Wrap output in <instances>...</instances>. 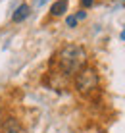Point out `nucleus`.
<instances>
[{
	"mask_svg": "<svg viewBox=\"0 0 125 133\" xmlns=\"http://www.w3.org/2000/svg\"><path fill=\"white\" fill-rule=\"evenodd\" d=\"M58 62L66 75H71V73L77 75L87 62V50L81 44H66L58 54Z\"/></svg>",
	"mask_w": 125,
	"mask_h": 133,
	"instance_id": "nucleus-1",
	"label": "nucleus"
},
{
	"mask_svg": "<svg viewBox=\"0 0 125 133\" xmlns=\"http://www.w3.org/2000/svg\"><path fill=\"white\" fill-rule=\"evenodd\" d=\"M98 85V73L92 68H83V70L75 75V89L79 93H91Z\"/></svg>",
	"mask_w": 125,
	"mask_h": 133,
	"instance_id": "nucleus-2",
	"label": "nucleus"
},
{
	"mask_svg": "<svg viewBox=\"0 0 125 133\" xmlns=\"http://www.w3.org/2000/svg\"><path fill=\"white\" fill-rule=\"evenodd\" d=\"M29 14H31V8L27 6V4H21V6L16 8V12H13V16H12V21L19 23V21H23L27 16H29Z\"/></svg>",
	"mask_w": 125,
	"mask_h": 133,
	"instance_id": "nucleus-3",
	"label": "nucleus"
},
{
	"mask_svg": "<svg viewBox=\"0 0 125 133\" xmlns=\"http://www.w3.org/2000/svg\"><path fill=\"white\" fill-rule=\"evenodd\" d=\"M66 12H67V0H58V2H54L52 8H50V14H52L54 17L64 16Z\"/></svg>",
	"mask_w": 125,
	"mask_h": 133,
	"instance_id": "nucleus-4",
	"label": "nucleus"
},
{
	"mask_svg": "<svg viewBox=\"0 0 125 133\" xmlns=\"http://www.w3.org/2000/svg\"><path fill=\"white\" fill-rule=\"evenodd\" d=\"M19 129H21L19 123H17V120H13V118H8V120L4 122V125H2L4 133H17Z\"/></svg>",
	"mask_w": 125,
	"mask_h": 133,
	"instance_id": "nucleus-5",
	"label": "nucleus"
},
{
	"mask_svg": "<svg viewBox=\"0 0 125 133\" xmlns=\"http://www.w3.org/2000/svg\"><path fill=\"white\" fill-rule=\"evenodd\" d=\"M66 23H67V27H75L77 25V17L75 16H67L66 17Z\"/></svg>",
	"mask_w": 125,
	"mask_h": 133,
	"instance_id": "nucleus-6",
	"label": "nucleus"
},
{
	"mask_svg": "<svg viewBox=\"0 0 125 133\" xmlns=\"http://www.w3.org/2000/svg\"><path fill=\"white\" fill-rule=\"evenodd\" d=\"M92 2H94V0H81V6H83V8H91Z\"/></svg>",
	"mask_w": 125,
	"mask_h": 133,
	"instance_id": "nucleus-7",
	"label": "nucleus"
},
{
	"mask_svg": "<svg viewBox=\"0 0 125 133\" xmlns=\"http://www.w3.org/2000/svg\"><path fill=\"white\" fill-rule=\"evenodd\" d=\"M75 17H77V21H79V19H85V17H87V12H83V10H81V12H77V14H75Z\"/></svg>",
	"mask_w": 125,
	"mask_h": 133,
	"instance_id": "nucleus-8",
	"label": "nucleus"
},
{
	"mask_svg": "<svg viewBox=\"0 0 125 133\" xmlns=\"http://www.w3.org/2000/svg\"><path fill=\"white\" fill-rule=\"evenodd\" d=\"M121 39H123V41H125V29H123V31H121Z\"/></svg>",
	"mask_w": 125,
	"mask_h": 133,
	"instance_id": "nucleus-9",
	"label": "nucleus"
},
{
	"mask_svg": "<svg viewBox=\"0 0 125 133\" xmlns=\"http://www.w3.org/2000/svg\"><path fill=\"white\" fill-rule=\"evenodd\" d=\"M40 2H46V0H40Z\"/></svg>",
	"mask_w": 125,
	"mask_h": 133,
	"instance_id": "nucleus-10",
	"label": "nucleus"
},
{
	"mask_svg": "<svg viewBox=\"0 0 125 133\" xmlns=\"http://www.w3.org/2000/svg\"><path fill=\"white\" fill-rule=\"evenodd\" d=\"M123 2H125V0H123Z\"/></svg>",
	"mask_w": 125,
	"mask_h": 133,
	"instance_id": "nucleus-11",
	"label": "nucleus"
}]
</instances>
